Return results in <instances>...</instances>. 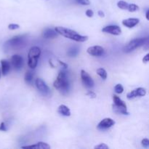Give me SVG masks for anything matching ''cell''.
I'll return each mask as SVG.
<instances>
[{
  "label": "cell",
  "instance_id": "cell-2",
  "mask_svg": "<svg viewBox=\"0 0 149 149\" xmlns=\"http://www.w3.org/2000/svg\"><path fill=\"white\" fill-rule=\"evenodd\" d=\"M54 87L59 90L63 94H66L69 90L70 82L67 77L66 72L64 71H61L58 74V77L54 81Z\"/></svg>",
  "mask_w": 149,
  "mask_h": 149
},
{
  "label": "cell",
  "instance_id": "cell-24",
  "mask_svg": "<svg viewBox=\"0 0 149 149\" xmlns=\"http://www.w3.org/2000/svg\"><path fill=\"white\" fill-rule=\"evenodd\" d=\"M114 90L117 94H121V93H123L124 87H122V85L121 84H118L115 86Z\"/></svg>",
  "mask_w": 149,
  "mask_h": 149
},
{
  "label": "cell",
  "instance_id": "cell-19",
  "mask_svg": "<svg viewBox=\"0 0 149 149\" xmlns=\"http://www.w3.org/2000/svg\"><path fill=\"white\" fill-rule=\"evenodd\" d=\"M24 79L26 83H27L28 84H32L33 83V74L30 71H28L25 74Z\"/></svg>",
  "mask_w": 149,
  "mask_h": 149
},
{
  "label": "cell",
  "instance_id": "cell-17",
  "mask_svg": "<svg viewBox=\"0 0 149 149\" xmlns=\"http://www.w3.org/2000/svg\"><path fill=\"white\" fill-rule=\"evenodd\" d=\"M1 73L4 76H6L10 69V62L7 60H1Z\"/></svg>",
  "mask_w": 149,
  "mask_h": 149
},
{
  "label": "cell",
  "instance_id": "cell-26",
  "mask_svg": "<svg viewBox=\"0 0 149 149\" xmlns=\"http://www.w3.org/2000/svg\"><path fill=\"white\" fill-rule=\"evenodd\" d=\"M20 28V26L17 24H14V23H12L8 26V29L10 30H15V29H18Z\"/></svg>",
  "mask_w": 149,
  "mask_h": 149
},
{
  "label": "cell",
  "instance_id": "cell-10",
  "mask_svg": "<svg viewBox=\"0 0 149 149\" xmlns=\"http://www.w3.org/2000/svg\"><path fill=\"white\" fill-rule=\"evenodd\" d=\"M146 95V90L143 87H138V88L135 89V90H132L130 93H128L127 95V97L129 100H132V99L135 98L137 97H143Z\"/></svg>",
  "mask_w": 149,
  "mask_h": 149
},
{
  "label": "cell",
  "instance_id": "cell-22",
  "mask_svg": "<svg viewBox=\"0 0 149 149\" xmlns=\"http://www.w3.org/2000/svg\"><path fill=\"white\" fill-rule=\"evenodd\" d=\"M128 4H129L125 1H118V3H117L118 7L120 9H122V10H127Z\"/></svg>",
  "mask_w": 149,
  "mask_h": 149
},
{
  "label": "cell",
  "instance_id": "cell-15",
  "mask_svg": "<svg viewBox=\"0 0 149 149\" xmlns=\"http://www.w3.org/2000/svg\"><path fill=\"white\" fill-rule=\"evenodd\" d=\"M23 148H36V149H49L50 148V146L46 143L39 142L35 145L32 146H23Z\"/></svg>",
  "mask_w": 149,
  "mask_h": 149
},
{
  "label": "cell",
  "instance_id": "cell-35",
  "mask_svg": "<svg viewBox=\"0 0 149 149\" xmlns=\"http://www.w3.org/2000/svg\"><path fill=\"white\" fill-rule=\"evenodd\" d=\"M149 10H147V12H146V19L147 20H149Z\"/></svg>",
  "mask_w": 149,
  "mask_h": 149
},
{
  "label": "cell",
  "instance_id": "cell-16",
  "mask_svg": "<svg viewBox=\"0 0 149 149\" xmlns=\"http://www.w3.org/2000/svg\"><path fill=\"white\" fill-rule=\"evenodd\" d=\"M58 33L55 30L51 29H45L43 33V37L45 39H53L58 36Z\"/></svg>",
  "mask_w": 149,
  "mask_h": 149
},
{
  "label": "cell",
  "instance_id": "cell-23",
  "mask_svg": "<svg viewBox=\"0 0 149 149\" xmlns=\"http://www.w3.org/2000/svg\"><path fill=\"white\" fill-rule=\"evenodd\" d=\"M79 50L76 47H72L71 49H70L68 52V55H69L70 57H75L77 56V54H78Z\"/></svg>",
  "mask_w": 149,
  "mask_h": 149
},
{
  "label": "cell",
  "instance_id": "cell-27",
  "mask_svg": "<svg viewBox=\"0 0 149 149\" xmlns=\"http://www.w3.org/2000/svg\"><path fill=\"white\" fill-rule=\"evenodd\" d=\"M95 148L97 149H108L109 148V146L107 145H106L105 143H100V145H97L96 146H95Z\"/></svg>",
  "mask_w": 149,
  "mask_h": 149
},
{
  "label": "cell",
  "instance_id": "cell-7",
  "mask_svg": "<svg viewBox=\"0 0 149 149\" xmlns=\"http://www.w3.org/2000/svg\"><path fill=\"white\" fill-rule=\"evenodd\" d=\"M35 84H36V87H37L38 90H39L41 94L43 95L44 96L49 95V94L50 93V89L49 88V87L47 85L46 83L42 79H36Z\"/></svg>",
  "mask_w": 149,
  "mask_h": 149
},
{
  "label": "cell",
  "instance_id": "cell-9",
  "mask_svg": "<svg viewBox=\"0 0 149 149\" xmlns=\"http://www.w3.org/2000/svg\"><path fill=\"white\" fill-rule=\"evenodd\" d=\"M114 125L115 122L113 119H111V118H106V119H103L101 122H99L97 128L99 130H106L111 128Z\"/></svg>",
  "mask_w": 149,
  "mask_h": 149
},
{
  "label": "cell",
  "instance_id": "cell-6",
  "mask_svg": "<svg viewBox=\"0 0 149 149\" xmlns=\"http://www.w3.org/2000/svg\"><path fill=\"white\" fill-rule=\"evenodd\" d=\"M113 109L115 111L117 112V113H122V114H129V113H128L127 111L126 104H125V103L122 100V99H120V97H118L117 95H113Z\"/></svg>",
  "mask_w": 149,
  "mask_h": 149
},
{
  "label": "cell",
  "instance_id": "cell-36",
  "mask_svg": "<svg viewBox=\"0 0 149 149\" xmlns=\"http://www.w3.org/2000/svg\"><path fill=\"white\" fill-rule=\"evenodd\" d=\"M0 77H1V69H0Z\"/></svg>",
  "mask_w": 149,
  "mask_h": 149
},
{
  "label": "cell",
  "instance_id": "cell-3",
  "mask_svg": "<svg viewBox=\"0 0 149 149\" xmlns=\"http://www.w3.org/2000/svg\"><path fill=\"white\" fill-rule=\"evenodd\" d=\"M41 55V49L38 47H33L28 53V65L31 68H35L37 65L38 59Z\"/></svg>",
  "mask_w": 149,
  "mask_h": 149
},
{
  "label": "cell",
  "instance_id": "cell-18",
  "mask_svg": "<svg viewBox=\"0 0 149 149\" xmlns=\"http://www.w3.org/2000/svg\"><path fill=\"white\" fill-rule=\"evenodd\" d=\"M58 112L62 116H71V111L70 109L67 107L65 105H61V106L58 107Z\"/></svg>",
  "mask_w": 149,
  "mask_h": 149
},
{
  "label": "cell",
  "instance_id": "cell-30",
  "mask_svg": "<svg viewBox=\"0 0 149 149\" xmlns=\"http://www.w3.org/2000/svg\"><path fill=\"white\" fill-rule=\"evenodd\" d=\"M93 15H94V13H93V11L92 10H87V11H86V15H87V17H92L93 16Z\"/></svg>",
  "mask_w": 149,
  "mask_h": 149
},
{
  "label": "cell",
  "instance_id": "cell-21",
  "mask_svg": "<svg viewBox=\"0 0 149 149\" xmlns=\"http://www.w3.org/2000/svg\"><path fill=\"white\" fill-rule=\"evenodd\" d=\"M127 10L130 13H134V12H136L139 10V7L135 4H128Z\"/></svg>",
  "mask_w": 149,
  "mask_h": 149
},
{
  "label": "cell",
  "instance_id": "cell-11",
  "mask_svg": "<svg viewBox=\"0 0 149 149\" xmlns=\"http://www.w3.org/2000/svg\"><path fill=\"white\" fill-rule=\"evenodd\" d=\"M11 64L15 70H20L23 66V58L19 55H14L11 58Z\"/></svg>",
  "mask_w": 149,
  "mask_h": 149
},
{
  "label": "cell",
  "instance_id": "cell-1",
  "mask_svg": "<svg viewBox=\"0 0 149 149\" xmlns=\"http://www.w3.org/2000/svg\"><path fill=\"white\" fill-rule=\"evenodd\" d=\"M55 31L58 34L62 35L64 37L72 39V40L76 41V42H84L88 39V36L80 35L77 33V32L75 31L66 29V28L61 27V26H58V27L55 28Z\"/></svg>",
  "mask_w": 149,
  "mask_h": 149
},
{
  "label": "cell",
  "instance_id": "cell-12",
  "mask_svg": "<svg viewBox=\"0 0 149 149\" xmlns=\"http://www.w3.org/2000/svg\"><path fill=\"white\" fill-rule=\"evenodd\" d=\"M102 31L105 32V33H110L112 35H120L122 33V29L120 27L118 26H115V25H112V26H108L103 28L102 29Z\"/></svg>",
  "mask_w": 149,
  "mask_h": 149
},
{
  "label": "cell",
  "instance_id": "cell-28",
  "mask_svg": "<svg viewBox=\"0 0 149 149\" xmlns=\"http://www.w3.org/2000/svg\"><path fill=\"white\" fill-rule=\"evenodd\" d=\"M141 143H142V146L143 147H145V148H148L149 146V141L147 138H145V139H143L142 141V142H141Z\"/></svg>",
  "mask_w": 149,
  "mask_h": 149
},
{
  "label": "cell",
  "instance_id": "cell-13",
  "mask_svg": "<svg viewBox=\"0 0 149 149\" xmlns=\"http://www.w3.org/2000/svg\"><path fill=\"white\" fill-rule=\"evenodd\" d=\"M87 53L90 54L92 56L99 57L101 56L104 53V49L100 46H93L90 47L87 49Z\"/></svg>",
  "mask_w": 149,
  "mask_h": 149
},
{
  "label": "cell",
  "instance_id": "cell-34",
  "mask_svg": "<svg viewBox=\"0 0 149 149\" xmlns=\"http://www.w3.org/2000/svg\"><path fill=\"white\" fill-rule=\"evenodd\" d=\"M98 13V15L100 16V17H104V16H105V15H104V13H103V11H101V10H99L98 13Z\"/></svg>",
  "mask_w": 149,
  "mask_h": 149
},
{
  "label": "cell",
  "instance_id": "cell-25",
  "mask_svg": "<svg viewBox=\"0 0 149 149\" xmlns=\"http://www.w3.org/2000/svg\"><path fill=\"white\" fill-rule=\"evenodd\" d=\"M76 1L81 5H89L90 4V0H76Z\"/></svg>",
  "mask_w": 149,
  "mask_h": 149
},
{
  "label": "cell",
  "instance_id": "cell-31",
  "mask_svg": "<svg viewBox=\"0 0 149 149\" xmlns=\"http://www.w3.org/2000/svg\"><path fill=\"white\" fill-rule=\"evenodd\" d=\"M0 131H3V132L7 131V127H6L4 122H1V125H0Z\"/></svg>",
  "mask_w": 149,
  "mask_h": 149
},
{
  "label": "cell",
  "instance_id": "cell-14",
  "mask_svg": "<svg viewBox=\"0 0 149 149\" xmlns=\"http://www.w3.org/2000/svg\"><path fill=\"white\" fill-rule=\"evenodd\" d=\"M139 19L138 18H128L125 19L122 21V25L126 27L129 28V29H132V28L135 27L136 25L139 23Z\"/></svg>",
  "mask_w": 149,
  "mask_h": 149
},
{
  "label": "cell",
  "instance_id": "cell-5",
  "mask_svg": "<svg viewBox=\"0 0 149 149\" xmlns=\"http://www.w3.org/2000/svg\"><path fill=\"white\" fill-rule=\"evenodd\" d=\"M26 35H19L10 39L4 44V47L7 49H15L20 47L24 43Z\"/></svg>",
  "mask_w": 149,
  "mask_h": 149
},
{
  "label": "cell",
  "instance_id": "cell-33",
  "mask_svg": "<svg viewBox=\"0 0 149 149\" xmlns=\"http://www.w3.org/2000/svg\"><path fill=\"white\" fill-rule=\"evenodd\" d=\"M58 62H59V63L61 64V65H62V66L64 68H68V65H67L66 63H63V61H58Z\"/></svg>",
  "mask_w": 149,
  "mask_h": 149
},
{
  "label": "cell",
  "instance_id": "cell-8",
  "mask_svg": "<svg viewBox=\"0 0 149 149\" xmlns=\"http://www.w3.org/2000/svg\"><path fill=\"white\" fill-rule=\"evenodd\" d=\"M81 79L82 84H84L85 87L88 89H91L94 87V81L90 76V74L84 70H81Z\"/></svg>",
  "mask_w": 149,
  "mask_h": 149
},
{
  "label": "cell",
  "instance_id": "cell-32",
  "mask_svg": "<svg viewBox=\"0 0 149 149\" xmlns=\"http://www.w3.org/2000/svg\"><path fill=\"white\" fill-rule=\"evenodd\" d=\"M148 61H149V54H147V55L143 58V62L146 63L148 62Z\"/></svg>",
  "mask_w": 149,
  "mask_h": 149
},
{
  "label": "cell",
  "instance_id": "cell-29",
  "mask_svg": "<svg viewBox=\"0 0 149 149\" xmlns=\"http://www.w3.org/2000/svg\"><path fill=\"white\" fill-rule=\"evenodd\" d=\"M86 95L88 96H90L91 98H95L96 97V94L93 91H88Z\"/></svg>",
  "mask_w": 149,
  "mask_h": 149
},
{
  "label": "cell",
  "instance_id": "cell-20",
  "mask_svg": "<svg viewBox=\"0 0 149 149\" xmlns=\"http://www.w3.org/2000/svg\"><path fill=\"white\" fill-rule=\"evenodd\" d=\"M97 74L99 77H100L103 79H106L107 78V72H106V70L103 68H100L97 70Z\"/></svg>",
  "mask_w": 149,
  "mask_h": 149
},
{
  "label": "cell",
  "instance_id": "cell-4",
  "mask_svg": "<svg viewBox=\"0 0 149 149\" xmlns=\"http://www.w3.org/2000/svg\"><path fill=\"white\" fill-rule=\"evenodd\" d=\"M148 42V38H138V39H132V41L129 42L126 46L124 48V52L129 53L132 52L134 49H137L138 47H140L141 46L147 45Z\"/></svg>",
  "mask_w": 149,
  "mask_h": 149
}]
</instances>
